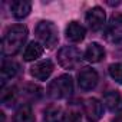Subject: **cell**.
I'll use <instances>...</instances> for the list:
<instances>
[{
  "label": "cell",
  "instance_id": "cell-1",
  "mask_svg": "<svg viewBox=\"0 0 122 122\" xmlns=\"http://www.w3.org/2000/svg\"><path fill=\"white\" fill-rule=\"evenodd\" d=\"M27 27L25 25H13L10 26L5 36H3V42H2V52L5 56H15L16 53L20 52V49L23 47L26 39H27Z\"/></svg>",
  "mask_w": 122,
  "mask_h": 122
},
{
  "label": "cell",
  "instance_id": "cell-2",
  "mask_svg": "<svg viewBox=\"0 0 122 122\" xmlns=\"http://www.w3.org/2000/svg\"><path fill=\"white\" fill-rule=\"evenodd\" d=\"M73 92V79L71 75H60L49 83L47 93L53 99L69 98Z\"/></svg>",
  "mask_w": 122,
  "mask_h": 122
},
{
  "label": "cell",
  "instance_id": "cell-3",
  "mask_svg": "<svg viewBox=\"0 0 122 122\" xmlns=\"http://www.w3.org/2000/svg\"><path fill=\"white\" fill-rule=\"evenodd\" d=\"M35 35L46 47H53L59 40V30H57L56 25L49 20L39 22L35 29Z\"/></svg>",
  "mask_w": 122,
  "mask_h": 122
},
{
  "label": "cell",
  "instance_id": "cell-4",
  "mask_svg": "<svg viewBox=\"0 0 122 122\" xmlns=\"http://www.w3.org/2000/svg\"><path fill=\"white\" fill-rule=\"evenodd\" d=\"M82 59L81 50L75 46H63L57 52V62L63 69L72 71L75 69Z\"/></svg>",
  "mask_w": 122,
  "mask_h": 122
},
{
  "label": "cell",
  "instance_id": "cell-5",
  "mask_svg": "<svg viewBox=\"0 0 122 122\" xmlns=\"http://www.w3.org/2000/svg\"><path fill=\"white\" fill-rule=\"evenodd\" d=\"M83 113L89 122H98L103 115V105L96 98H88L83 102Z\"/></svg>",
  "mask_w": 122,
  "mask_h": 122
},
{
  "label": "cell",
  "instance_id": "cell-6",
  "mask_svg": "<svg viewBox=\"0 0 122 122\" xmlns=\"http://www.w3.org/2000/svg\"><path fill=\"white\" fill-rule=\"evenodd\" d=\"M99 81L98 72L92 68H83L78 75V85L82 91H92Z\"/></svg>",
  "mask_w": 122,
  "mask_h": 122
},
{
  "label": "cell",
  "instance_id": "cell-7",
  "mask_svg": "<svg viewBox=\"0 0 122 122\" xmlns=\"http://www.w3.org/2000/svg\"><path fill=\"white\" fill-rule=\"evenodd\" d=\"M105 20H106V15H105L103 9L99 7V6H95V7L89 9L88 13H86V23H88L89 29L93 30V32L101 30L105 26Z\"/></svg>",
  "mask_w": 122,
  "mask_h": 122
},
{
  "label": "cell",
  "instance_id": "cell-8",
  "mask_svg": "<svg viewBox=\"0 0 122 122\" xmlns=\"http://www.w3.org/2000/svg\"><path fill=\"white\" fill-rule=\"evenodd\" d=\"M53 69H55L53 62L50 59H45V60H39V62H36L30 68V75L35 79H37V81H46L52 75Z\"/></svg>",
  "mask_w": 122,
  "mask_h": 122
},
{
  "label": "cell",
  "instance_id": "cell-9",
  "mask_svg": "<svg viewBox=\"0 0 122 122\" xmlns=\"http://www.w3.org/2000/svg\"><path fill=\"white\" fill-rule=\"evenodd\" d=\"M105 37L111 42H119L122 40V15H115L111 17V22L108 23Z\"/></svg>",
  "mask_w": 122,
  "mask_h": 122
},
{
  "label": "cell",
  "instance_id": "cell-10",
  "mask_svg": "<svg viewBox=\"0 0 122 122\" xmlns=\"http://www.w3.org/2000/svg\"><path fill=\"white\" fill-rule=\"evenodd\" d=\"M86 36V29L78 23V22H71L68 26H66V39L73 42V43H79L85 39Z\"/></svg>",
  "mask_w": 122,
  "mask_h": 122
},
{
  "label": "cell",
  "instance_id": "cell-11",
  "mask_svg": "<svg viewBox=\"0 0 122 122\" xmlns=\"http://www.w3.org/2000/svg\"><path fill=\"white\" fill-rule=\"evenodd\" d=\"M83 57L88 60V62H91V63H98V62H101V60L105 57V49L99 43L93 42V43H91L86 47Z\"/></svg>",
  "mask_w": 122,
  "mask_h": 122
},
{
  "label": "cell",
  "instance_id": "cell-12",
  "mask_svg": "<svg viewBox=\"0 0 122 122\" xmlns=\"http://www.w3.org/2000/svg\"><path fill=\"white\" fill-rule=\"evenodd\" d=\"M103 105L111 112H118L122 109V96L118 91H109L103 95Z\"/></svg>",
  "mask_w": 122,
  "mask_h": 122
},
{
  "label": "cell",
  "instance_id": "cell-13",
  "mask_svg": "<svg viewBox=\"0 0 122 122\" xmlns=\"http://www.w3.org/2000/svg\"><path fill=\"white\" fill-rule=\"evenodd\" d=\"M10 10L16 19H25L29 16L32 10V3L27 2V0H15L10 6Z\"/></svg>",
  "mask_w": 122,
  "mask_h": 122
},
{
  "label": "cell",
  "instance_id": "cell-14",
  "mask_svg": "<svg viewBox=\"0 0 122 122\" xmlns=\"http://www.w3.org/2000/svg\"><path fill=\"white\" fill-rule=\"evenodd\" d=\"M0 73H2V82H3V86L5 83L15 78L17 73H19V65L15 62V60H9V59H5L2 62V69H0Z\"/></svg>",
  "mask_w": 122,
  "mask_h": 122
},
{
  "label": "cell",
  "instance_id": "cell-15",
  "mask_svg": "<svg viewBox=\"0 0 122 122\" xmlns=\"http://www.w3.org/2000/svg\"><path fill=\"white\" fill-rule=\"evenodd\" d=\"M43 50H45V47H43L42 43H39V42H30L26 46L25 52H23V59L27 60V62H30V60H36V59H39L43 55Z\"/></svg>",
  "mask_w": 122,
  "mask_h": 122
},
{
  "label": "cell",
  "instance_id": "cell-16",
  "mask_svg": "<svg viewBox=\"0 0 122 122\" xmlns=\"http://www.w3.org/2000/svg\"><path fill=\"white\" fill-rule=\"evenodd\" d=\"M63 111L57 105H50L43 112V121L45 122H63Z\"/></svg>",
  "mask_w": 122,
  "mask_h": 122
},
{
  "label": "cell",
  "instance_id": "cell-17",
  "mask_svg": "<svg viewBox=\"0 0 122 122\" xmlns=\"http://www.w3.org/2000/svg\"><path fill=\"white\" fill-rule=\"evenodd\" d=\"M13 122H35V113H33V109L30 105H22L15 116H13Z\"/></svg>",
  "mask_w": 122,
  "mask_h": 122
},
{
  "label": "cell",
  "instance_id": "cell-18",
  "mask_svg": "<svg viewBox=\"0 0 122 122\" xmlns=\"http://www.w3.org/2000/svg\"><path fill=\"white\" fill-rule=\"evenodd\" d=\"M19 98V92H17V88L16 86H9V88H5L2 89V102L5 105H13Z\"/></svg>",
  "mask_w": 122,
  "mask_h": 122
},
{
  "label": "cell",
  "instance_id": "cell-19",
  "mask_svg": "<svg viewBox=\"0 0 122 122\" xmlns=\"http://www.w3.org/2000/svg\"><path fill=\"white\" fill-rule=\"evenodd\" d=\"M108 72H109L111 78L115 82L122 85V63H112V65H109Z\"/></svg>",
  "mask_w": 122,
  "mask_h": 122
},
{
  "label": "cell",
  "instance_id": "cell-20",
  "mask_svg": "<svg viewBox=\"0 0 122 122\" xmlns=\"http://www.w3.org/2000/svg\"><path fill=\"white\" fill-rule=\"evenodd\" d=\"M63 122H82V118H81V115L76 111H69L65 115Z\"/></svg>",
  "mask_w": 122,
  "mask_h": 122
},
{
  "label": "cell",
  "instance_id": "cell-21",
  "mask_svg": "<svg viewBox=\"0 0 122 122\" xmlns=\"http://www.w3.org/2000/svg\"><path fill=\"white\" fill-rule=\"evenodd\" d=\"M112 122H122V113H121V115H116V116L112 119Z\"/></svg>",
  "mask_w": 122,
  "mask_h": 122
}]
</instances>
